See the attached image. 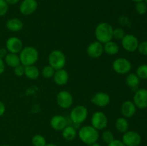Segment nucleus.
Masks as SVG:
<instances>
[{"mask_svg": "<svg viewBox=\"0 0 147 146\" xmlns=\"http://www.w3.org/2000/svg\"><path fill=\"white\" fill-rule=\"evenodd\" d=\"M113 28L109 23L100 22L96 26L95 36L98 42L104 44L113 39Z\"/></svg>", "mask_w": 147, "mask_h": 146, "instance_id": "obj_1", "label": "nucleus"}, {"mask_svg": "<svg viewBox=\"0 0 147 146\" xmlns=\"http://www.w3.org/2000/svg\"><path fill=\"white\" fill-rule=\"evenodd\" d=\"M20 59L21 64L26 66L34 65L39 59V52L37 49L32 46L23 47L20 52Z\"/></svg>", "mask_w": 147, "mask_h": 146, "instance_id": "obj_2", "label": "nucleus"}, {"mask_svg": "<svg viewBox=\"0 0 147 146\" xmlns=\"http://www.w3.org/2000/svg\"><path fill=\"white\" fill-rule=\"evenodd\" d=\"M79 137L83 143L87 145H92L96 143L99 138L98 130L92 125H85L79 130Z\"/></svg>", "mask_w": 147, "mask_h": 146, "instance_id": "obj_3", "label": "nucleus"}, {"mask_svg": "<svg viewBox=\"0 0 147 146\" xmlns=\"http://www.w3.org/2000/svg\"><path fill=\"white\" fill-rule=\"evenodd\" d=\"M49 65L55 70L63 69L66 64V57L64 53L59 50H53L48 56Z\"/></svg>", "mask_w": 147, "mask_h": 146, "instance_id": "obj_4", "label": "nucleus"}, {"mask_svg": "<svg viewBox=\"0 0 147 146\" xmlns=\"http://www.w3.org/2000/svg\"><path fill=\"white\" fill-rule=\"evenodd\" d=\"M88 110L85 106L77 105L72 109L70 114L71 121L75 125H80L87 119Z\"/></svg>", "mask_w": 147, "mask_h": 146, "instance_id": "obj_5", "label": "nucleus"}, {"mask_svg": "<svg viewBox=\"0 0 147 146\" xmlns=\"http://www.w3.org/2000/svg\"><path fill=\"white\" fill-rule=\"evenodd\" d=\"M113 70L119 74H126L131 70V63L129 60L123 57H119L113 61L112 64Z\"/></svg>", "mask_w": 147, "mask_h": 146, "instance_id": "obj_6", "label": "nucleus"}, {"mask_svg": "<svg viewBox=\"0 0 147 146\" xmlns=\"http://www.w3.org/2000/svg\"><path fill=\"white\" fill-rule=\"evenodd\" d=\"M91 125L97 130L106 128L108 125V117L106 115L101 111L95 112L91 117Z\"/></svg>", "mask_w": 147, "mask_h": 146, "instance_id": "obj_7", "label": "nucleus"}, {"mask_svg": "<svg viewBox=\"0 0 147 146\" xmlns=\"http://www.w3.org/2000/svg\"><path fill=\"white\" fill-rule=\"evenodd\" d=\"M121 141L126 146H139L142 143V137L137 132L128 130L123 133Z\"/></svg>", "mask_w": 147, "mask_h": 146, "instance_id": "obj_8", "label": "nucleus"}, {"mask_svg": "<svg viewBox=\"0 0 147 146\" xmlns=\"http://www.w3.org/2000/svg\"><path fill=\"white\" fill-rule=\"evenodd\" d=\"M123 48L129 52H134L139 47V40L136 36L133 34H126L121 40Z\"/></svg>", "mask_w": 147, "mask_h": 146, "instance_id": "obj_9", "label": "nucleus"}, {"mask_svg": "<svg viewBox=\"0 0 147 146\" xmlns=\"http://www.w3.org/2000/svg\"><path fill=\"white\" fill-rule=\"evenodd\" d=\"M57 103L63 109H67L73 105V97L71 93L67 90L59 92L56 97Z\"/></svg>", "mask_w": 147, "mask_h": 146, "instance_id": "obj_10", "label": "nucleus"}, {"mask_svg": "<svg viewBox=\"0 0 147 146\" xmlns=\"http://www.w3.org/2000/svg\"><path fill=\"white\" fill-rule=\"evenodd\" d=\"M6 49L9 53L18 54L23 49V42L17 37H11L6 42Z\"/></svg>", "mask_w": 147, "mask_h": 146, "instance_id": "obj_11", "label": "nucleus"}, {"mask_svg": "<svg viewBox=\"0 0 147 146\" xmlns=\"http://www.w3.org/2000/svg\"><path fill=\"white\" fill-rule=\"evenodd\" d=\"M134 103L139 109L147 108V90L139 89L135 92L134 96Z\"/></svg>", "mask_w": 147, "mask_h": 146, "instance_id": "obj_12", "label": "nucleus"}, {"mask_svg": "<svg viewBox=\"0 0 147 146\" xmlns=\"http://www.w3.org/2000/svg\"><path fill=\"white\" fill-rule=\"evenodd\" d=\"M38 4L36 0H23L20 5V11L24 15H30L37 10Z\"/></svg>", "mask_w": 147, "mask_h": 146, "instance_id": "obj_13", "label": "nucleus"}, {"mask_svg": "<svg viewBox=\"0 0 147 146\" xmlns=\"http://www.w3.org/2000/svg\"><path fill=\"white\" fill-rule=\"evenodd\" d=\"M103 52H104L103 44L98 41L90 43L87 48L88 55L93 59H97L100 57Z\"/></svg>", "mask_w": 147, "mask_h": 146, "instance_id": "obj_14", "label": "nucleus"}, {"mask_svg": "<svg viewBox=\"0 0 147 146\" xmlns=\"http://www.w3.org/2000/svg\"><path fill=\"white\" fill-rule=\"evenodd\" d=\"M90 101L96 106L103 107L109 104L111 102V98L109 94L107 93L103 92H99L93 96Z\"/></svg>", "mask_w": 147, "mask_h": 146, "instance_id": "obj_15", "label": "nucleus"}, {"mask_svg": "<svg viewBox=\"0 0 147 146\" xmlns=\"http://www.w3.org/2000/svg\"><path fill=\"white\" fill-rule=\"evenodd\" d=\"M50 126L56 131H62L67 125V122L65 117L63 115L53 116L50 120Z\"/></svg>", "mask_w": 147, "mask_h": 146, "instance_id": "obj_16", "label": "nucleus"}, {"mask_svg": "<svg viewBox=\"0 0 147 146\" xmlns=\"http://www.w3.org/2000/svg\"><path fill=\"white\" fill-rule=\"evenodd\" d=\"M121 111L122 115L126 118H130L135 115L136 112V107L134 102L131 100H126L123 102L121 107Z\"/></svg>", "mask_w": 147, "mask_h": 146, "instance_id": "obj_17", "label": "nucleus"}, {"mask_svg": "<svg viewBox=\"0 0 147 146\" xmlns=\"http://www.w3.org/2000/svg\"><path fill=\"white\" fill-rule=\"evenodd\" d=\"M53 80L57 85H65L68 82V72L65 69H60V70H55V72L53 76Z\"/></svg>", "mask_w": 147, "mask_h": 146, "instance_id": "obj_18", "label": "nucleus"}, {"mask_svg": "<svg viewBox=\"0 0 147 146\" xmlns=\"http://www.w3.org/2000/svg\"><path fill=\"white\" fill-rule=\"evenodd\" d=\"M6 27L11 31H20L23 28V22L18 18H11L7 21Z\"/></svg>", "mask_w": 147, "mask_h": 146, "instance_id": "obj_19", "label": "nucleus"}, {"mask_svg": "<svg viewBox=\"0 0 147 146\" xmlns=\"http://www.w3.org/2000/svg\"><path fill=\"white\" fill-rule=\"evenodd\" d=\"M4 62L9 67H13V68L21 64L20 56L14 53L9 52L4 58Z\"/></svg>", "mask_w": 147, "mask_h": 146, "instance_id": "obj_20", "label": "nucleus"}, {"mask_svg": "<svg viewBox=\"0 0 147 146\" xmlns=\"http://www.w3.org/2000/svg\"><path fill=\"white\" fill-rule=\"evenodd\" d=\"M104 52L109 55H116L119 52V46L113 41H109L103 45Z\"/></svg>", "mask_w": 147, "mask_h": 146, "instance_id": "obj_21", "label": "nucleus"}, {"mask_svg": "<svg viewBox=\"0 0 147 146\" xmlns=\"http://www.w3.org/2000/svg\"><path fill=\"white\" fill-rule=\"evenodd\" d=\"M62 135L63 138L67 141L73 140L77 135V131L76 127L71 125H67L63 130H62Z\"/></svg>", "mask_w": 147, "mask_h": 146, "instance_id": "obj_22", "label": "nucleus"}, {"mask_svg": "<svg viewBox=\"0 0 147 146\" xmlns=\"http://www.w3.org/2000/svg\"><path fill=\"white\" fill-rule=\"evenodd\" d=\"M40 72L39 69L34 65L24 67V75L30 80H36L39 77Z\"/></svg>", "mask_w": 147, "mask_h": 146, "instance_id": "obj_23", "label": "nucleus"}, {"mask_svg": "<svg viewBox=\"0 0 147 146\" xmlns=\"http://www.w3.org/2000/svg\"><path fill=\"white\" fill-rule=\"evenodd\" d=\"M126 83L131 89L135 90L140 83V79L136 73H129L126 77Z\"/></svg>", "mask_w": 147, "mask_h": 146, "instance_id": "obj_24", "label": "nucleus"}, {"mask_svg": "<svg viewBox=\"0 0 147 146\" xmlns=\"http://www.w3.org/2000/svg\"><path fill=\"white\" fill-rule=\"evenodd\" d=\"M115 127H116V130L120 132V133H124L129 130V122L126 120V117H119L116 120Z\"/></svg>", "mask_w": 147, "mask_h": 146, "instance_id": "obj_25", "label": "nucleus"}, {"mask_svg": "<svg viewBox=\"0 0 147 146\" xmlns=\"http://www.w3.org/2000/svg\"><path fill=\"white\" fill-rule=\"evenodd\" d=\"M55 72V70L53 67H52L50 65H47L43 67L41 74L44 78L50 79L53 77Z\"/></svg>", "mask_w": 147, "mask_h": 146, "instance_id": "obj_26", "label": "nucleus"}, {"mask_svg": "<svg viewBox=\"0 0 147 146\" xmlns=\"http://www.w3.org/2000/svg\"><path fill=\"white\" fill-rule=\"evenodd\" d=\"M32 143L34 146H45L46 140L41 135H35L32 138Z\"/></svg>", "mask_w": 147, "mask_h": 146, "instance_id": "obj_27", "label": "nucleus"}, {"mask_svg": "<svg viewBox=\"0 0 147 146\" xmlns=\"http://www.w3.org/2000/svg\"><path fill=\"white\" fill-rule=\"evenodd\" d=\"M136 74L139 79L147 80V64H142L136 69Z\"/></svg>", "mask_w": 147, "mask_h": 146, "instance_id": "obj_28", "label": "nucleus"}, {"mask_svg": "<svg viewBox=\"0 0 147 146\" xmlns=\"http://www.w3.org/2000/svg\"><path fill=\"white\" fill-rule=\"evenodd\" d=\"M136 11L140 15H144L147 11V5L145 4L144 1H140V2L136 3L135 6Z\"/></svg>", "mask_w": 147, "mask_h": 146, "instance_id": "obj_29", "label": "nucleus"}, {"mask_svg": "<svg viewBox=\"0 0 147 146\" xmlns=\"http://www.w3.org/2000/svg\"><path fill=\"white\" fill-rule=\"evenodd\" d=\"M102 139L105 143L109 145L114 140V135L111 130H105L102 134Z\"/></svg>", "mask_w": 147, "mask_h": 146, "instance_id": "obj_30", "label": "nucleus"}, {"mask_svg": "<svg viewBox=\"0 0 147 146\" xmlns=\"http://www.w3.org/2000/svg\"><path fill=\"white\" fill-rule=\"evenodd\" d=\"M126 35L125 31L122 28H118L113 29V38H114L116 40H121Z\"/></svg>", "mask_w": 147, "mask_h": 146, "instance_id": "obj_31", "label": "nucleus"}, {"mask_svg": "<svg viewBox=\"0 0 147 146\" xmlns=\"http://www.w3.org/2000/svg\"><path fill=\"white\" fill-rule=\"evenodd\" d=\"M9 4L4 0H0V17H3L7 13Z\"/></svg>", "mask_w": 147, "mask_h": 146, "instance_id": "obj_32", "label": "nucleus"}, {"mask_svg": "<svg viewBox=\"0 0 147 146\" xmlns=\"http://www.w3.org/2000/svg\"><path fill=\"white\" fill-rule=\"evenodd\" d=\"M137 50L142 55L147 56V41H144L139 43Z\"/></svg>", "mask_w": 147, "mask_h": 146, "instance_id": "obj_33", "label": "nucleus"}, {"mask_svg": "<svg viewBox=\"0 0 147 146\" xmlns=\"http://www.w3.org/2000/svg\"><path fill=\"white\" fill-rule=\"evenodd\" d=\"M14 74L17 77H22L24 75V66H23L22 64L17 66L14 68Z\"/></svg>", "mask_w": 147, "mask_h": 146, "instance_id": "obj_34", "label": "nucleus"}, {"mask_svg": "<svg viewBox=\"0 0 147 146\" xmlns=\"http://www.w3.org/2000/svg\"><path fill=\"white\" fill-rule=\"evenodd\" d=\"M108 146H126V145H125L123 143V142L121 141V140L114 139L111 143H109V144L108 145Z\"/></svg>", "mask_w": 147, "mask_h": 146, "instance_id": "obj_35", "label": "nucleus"}, {"mask_svg": "<svg viewBox=\"0 0 147 146\" xmlns=\"http://www.w3.org/2000/svg\"><path fill=\"white\" fill-rule=\"evenodd\" d=\"M8 54V51L6 48H0V58L4 60L7 54Z\"/></svg>", "mask_w": 147, "mask_h": 146, "instance_id": "obj_36", "label": "nucleus"}, {"mask_svg": "<svg viewBox=\"0 0 147 146\" xmlns=\"http://www.w3.org/2000/svg\"><path fill=\"white\" fill-rule=\"evenodd\" d=\"M5 111H6L5 105H4V104L2 102L0 101V117L2 116L5 113Z\"/></svg>", "mask_w": 147, "mask_h": 146, "instance_id": "obj_37", "label": "nucleus"}, {"mask_svg": "<svg viewBox=\"0 0 147 146\" xmlns=\"http://www.w3.org/2000/svg\"><path fill=\"white\" fill-rule=\"evenodd\" d=\"M5 70V65H4V62L2 59L0 58V75L4 73Z\"/></svg>", "mask_w": 147, "mask_h": 146, "instance_id": "obj_38", "label": "nucleus"}, {"mask_svg": "<svg viewBox=\"0 0 147 146\" xmlns=\"http://www.w3.org/2000/svg\"><path fill=\"white\" fill-rule=\"evenodd\" d=\"M9 5H14L20 1V0H4Z\"/></svg>", "mask_w": 147, "mask_h": 146, "instance_id": "obj_39", "label": "nucleus"}, {"mask_svg": "<svg viewBox=\"0 0 147 146\" xmlns=\"http://www.w3.org/2000/svg\"><path fill=\"white\" fill-rule=\"evenodd\" d=\"M45 146H57V145L55 144H53V143H49V144H46Z\"/></svg>", "mask_w": 147, "mask_h": 146, "instance_id": "obj_40", "label": "nucleus"}, {"mask_svg": "<svg viewBox=\"0 0 147 146\" xmlns=\"http://www.w3.org/2000/svg\"><path fill=\"white\" fill-rule=\"evenodd\" d=\"M90 146H101V145H100V144H98V143H93V144L90 145Z\"/></svg>", "mask_w": 147, "mask_h": 146, "instance_id": "obj_41", "label": "nucleus"}, {"mask_svg": "<svg viewBox=\"0 0 147 146\" xmlns=\"http://www.w3.org/2000/svg\"><path fill=\"white\" fill-rule=\"evenodd\" d=\"M131 1H134V2L137 3V2H140V1H144V0H131Z\"/></svg>", "mask_w": 147, "mask_h": 146, "instance_id": "obj_42", "label": "nucleus"}, {"mask_svg": "<svg viewBox=\"0 0 147 146\" xmlns=\"http://www.w3.org/2000/svg\"><path fill=\"white\" fill-rule=\"evenodd\" d=\"M0 146H10L9 145H0Z\"/></svg>", "mask_w": 147, "mask_h": 146, "instance_id": "obj_43", "label": "nucleus"}, {"mask_svg": "<svg viewBox=\"0 0 147 146\" xmlns=\"http://www.w3.org/2000/svg\"><path fill=\"white\" fill-rule=\"evenodd\" d=\"M144 2H145V4H146V5H147V0H144Z\"/></svg>", "mask_w": 147, "mask_h": 146, "instance_id": "obj_44", "label": "nucleus"}]
</instances>
